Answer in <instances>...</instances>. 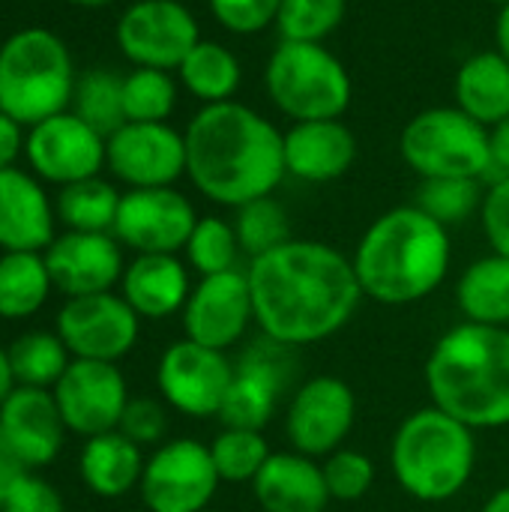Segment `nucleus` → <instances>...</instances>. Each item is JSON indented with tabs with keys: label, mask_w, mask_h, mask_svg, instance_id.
I'll use <instances>...</instances> for the list:
<instances>
[{
	"label": "nucleus",
	"mask_w": 509,
	"mask_h": 512,
	"mask_svg": "<svg viewBox=\"0 0 509 512\" xmlns=\"http://www.w3.org/2000/svg\"><path fill=\"white\" fill-rule=\"evenodd\" d=\"M261 336L285 345H318L351 324L363 303L354 261L330 243L288 240L246 267Z\"/></svg>",
	"instance_id": "obj_1"
},
{
	"label": "nucleus",
	"mask_w": 509,
	"mask_h": 512,
	"mask_svg": "<svg viewBox=\"0 0 509 512\" xmlns=\"http://www.w3.org/2000/svg\"><path fill=\"white\" fill-rule=\"evenodd\" d=\"M186 177L222 207L267 198L288 177L282 132L243 102L204 105L186 126Z\"/></svg>",
	"instance_id": "obj_2"
},
{
	"label": "nucleus",
	"mask_w": 509,
	"mask_h": 512,
	"mask_svg": "<svg viewBox=\"0 0 509 512\" xmlns=\"http://www.w3.org/2000/svg\"><path fill=\"white\" fill-rule=\"evenodd\" d=\"M351 261L363 297L381 306H411L444 285L453 261L450 228L417 204H402L366 228Z\"/></svg>",
	"instance_id": "obj_3"
},
{
	"label": "nucleus",
	"mask_w": 509,
	"mask_h": 512,
	"mask_svg": "<svg viewBox=\"0 0 509 512\" xmlns=\"http://www.w3.org/2000/svg\"><path fill=\"white\" fill-rule=\"evenodd\" d=\"M423 378L432 405L468 429H507L509 327L456 324L432 345Z\"/></svg>",
	"instance_id": "obj_4"
},
{
	"label": "nucleus",
	"mask_w": 509,
	"mask_h": 512,
	"mask_svg": "<svg viewBox=\"0 0 509 512\" xmlns=\"http://www.w3.org/2000/svg\"><path fill=\"white\" fill-rule=\"evenodd\" d=\"M477 432L426 405L408 414L390 444L399 489L420 504H444L465 492L477 468Z\"/></svg>",
	"instance_id": "obj_5"
},
{
	"label": "nucleus",
	"mask_w": 509,
	"mask_h": 512,
	"mask_svg": "<svg viewBox=\"0 0 509 512\" xmlns=\"http://www.w3.org/2000/svg\"><path fill=\"white\" fill-rule=\"evenodd\" d=\"M75 81L66 42L45 27H24L0 45V111L27 129L63 114Z\"/></svg>",
	"instance_id": "obj_6"
},
{
	"label": "nucleus",
	"mask_w": 509,
	"mask_h": 512,
	"mask_svg": "<svg viewBox=\"0 0 509 512\" xmlns=\"http://www.w3.org/2000/svg\"><path fill=\"white\" fill-rule=\"evenodd\" d=\"M264 87L270 102L294 123L339 120L354 96L345 63L321 42L282 39L267 57Z\"/></svg>",
	"instance_id": "obj_7"
},
{
	"label": "nucleus",
	"mask_w": 509,
	"mask_h": 512,
	"mask_svg": "<svg viewBox=\"0 0 509 512\" xmlns=\"http://www.w3.org/2000/svg\"><path fill=\"white\" fill-rule=\"evenodd\" d=\"M399 153L420 180L489 174V129L459 105L426 108L411 117L399 135Z\"/></svg>",
	"instance_id": "obj_8"
},
{
	"label": "nucleus",
	"mask_w": 509,
	"mask_h": 512,
	"mask_svg": "<svg viewBox=\"0 0 509 512\" xmlns=\"http://www.w3.org/2000/svg\"><path fill=\"white\" fill-rule=\"evenodd\" d=\"M219 483L210 447L195 438H174L150 453L138 492L150 512H204Z\"/></svg>",
	"instance_id": "obj_9"
},
{
	"label": "nucleus",
	"mask_w": 509,
	"mask_h": 512,
	"mask_svg": "<svg viewBox=\"0 0 509 512\" xmlns=\"http://www.w3.org/2000/svg\"><path fill=\"white\" fill-rule=\"evenodd\" d=\"M117 45L132 66L177 69L201 42V30L189 6L180 0H135L117 21Z\"/></svg>",
	"instance_id": "obj_10"
},
{
	"label": "nucleus",
	"mask_w": 509,
	"mask_h": 512,
	"mask_svg": "<svg viewBox=\"0 0 509 512\" xmlns=\"http://www.w3.org/2000/svg\"><path fill=\"white\" fill-rule=\"evenodd\" d=\"M72 360H123L141 333V318L135 309L114 291L69 297L57 312V330Z\"/></svg>",
	"instance_id": "obj_11"
},
{
	"label": "nucleus",
	"mask_w": 509,
	"mask_h": 512,
	"mask_svg": "<svg viewBox=\"0 0 509 512\" xmlns=\"http://www.w3.org/2000/svg\"><path fill=\"white\" fill-rule=\"evenodd\" d=\"M234 378V363L225 351H213L192 339L171 342L156 366V387L174 411L207 420L219 417Z\"/></svg>",
	"instance_id": "obj_12"
},
{
	"label": "nucleus",
	"mask_w": 509,
	"mask_h": 512,
	"mask_svg": "<svg viewBox=\"0 0 509 512\" xmlns=\"http://www.w3.org/2000/svg\"><path fill=\"white\" fill-rule=\"evenodd\" d=\"M357 420V396L348 381L336 375H315L303 381L285 411V432L297 453L327 459L342 450Z\"/></svg>",
	"instance_id": "obj_13"
},
{
	"label": "nucleus",
	"mask_w": 509,
	"mask_h": 512,
	"mask_svg": "<svg viewBox=\"0 0 509 512\" xmlns=\"http://www.w3.org/2000/svg\"><path fill=\"white\" fill-rule=\"evenodd\" d=\"M291 351L294 348L261 336V342L249 345L240 354V360L234 363L228 396L219 411L222 426L264 432V426L276 417L279 402L294 378Z\"/></svg>",
	"instance_id": "obj_14"
},
{
	"label": "nucleus",
	"mask_w": 509,
	"mask_h": 512,
	"mask_svg": "<svg viewBox=\"0 0 509 512\" xmlns=\"http://www.w3.org/2000/svg\"><path fill=\"white\" fill-rule=\"evenodd\" d=\"M195 225L198 213L192 201L174 186L129 189L120 198L111 234L135 255H177L186 249Z\"/></svg>",
	"instance_id": "obj_15"
},
{
	"label": "nucleus",
	"mask_w": 509,
	"mask_h": 512,
	"mask_svg": "<svg viewBox=\"0 0 509 512\" xmlns=\"http://www.w3.org/2000/svg\"><path fill=\"white\" fill-rule=\"evenodd\" d=\"M24 159L42 183L69 186L99 177L105 168V135L75 111H63L27 129Z\"/></svg>",
	"instance_id": "obj_16"
},
{
	"label": "nucleus",
	"mask_w": 509,
	"mask_h": 512,
	"mask_svg": "<svg viewBox=\"0 0 509 512\" xmlns=\"http://www.w3.org/2000/svg\"><path fill=\"white\" fill-rule=\"evenodd\" d=\"M105 168L129 189L174 186L186 174V138L168 123H123L105 138Z\"/></svg>",
	"instance_id": "obj_17"
},
{
	"label": "nucleus",
	"mask_w": 509,
	"mask_h": 512,
	"mask_svg": "<svg viewBox=\"0 0 509 512\" xmlns=\"http://www.w3.org/2000/svg\"><path fill=\"white\" fill-rule=\"evenodd\" d=\"M66 432L96 438L114 432L129 405V387L117 363L72 360L63 378L51 387Z\"/></svg>",
	"instance_id": "obj_18"
},
{
	"label": "nucleus",
	"mask_w": 509,
	"mask_h": 512,
	"mask_svg": "<svg viewBox=\"0 0 509 512\" xmlns=\"http://www.w3.org/2000/svg\"><path fill=\"white\" fill-rule=\"evenodd\" d=\"M255 324L249 276L243 267L201 276L192 285V294L183 306V333L186 339L207 345L213 351L234 348L246 330Z\"/></svg>",
	"instance_id": "obj_19"
},
{
	"label": "nucleus",
	"mask_w": 509,
	"mask_h": 512,
	"mask_svg": "<svg viewBox=\"0 0 509 512\" xmlns=\"http://www.w3.org/2000/svg\"><path fill=\"white\" fill-rule=\"evenodd\" d=\"M51 282L66 297L111 291L123 279V249L114 234L63 231L42 252Z\"/></svg>",
	"instance_id": "obj_20"
},
{
	"label": "nucleus",
	"mask_w": 509,
	"mask_h": 512,
	"mask_svg": "<svg viewBox=\"0 0 509 512\" xmlns=\"http://www.w3.org/2000/svg\"><path fill=\"white\" fill-rule=\"evenodd\" d=\"M0 435L27 471L51 465L63 450V417L54 393L42 387H15L0 405Z\"/></svg>",
	"instance_id": "obj_21"
},
{
	"label": "nucleus",
	"mask_w": 509,
	"mask_h": 512,
	"mask_svg": "<svg viewBox=\"0 0 509 512\" xmlns=\"http://www.w3.org/2000/svg\"><path fill=\"white\" fill-rule=\"evenodd\" d=\"M54 201L33 171H0V249L45 252L54 243Z\"/></svg>",
	"instance_id": "obj_22"
},
{
	"label": "nucleus",
	"mask_w": 509,
	"mask_h": 512,
	"mask_svg": "<svg viewBox=\"0 0 509 512\" xmlns=\"http://www.w3.org/2000/svg\"><path fill=\"white\" fill-rule=\"evenodd\" d=\"M285 171L303 183H333L357 162V138L342 120H303L282 132Z\"/></svg>",
	"instance_id": "obj_23"
},
{
	"label": "nucleus",
	"mask_w": 509,
	"mask_h": 512,
	"mask_svg": "<svg viewBox=\"0 0 509 512\" xmlns=\"http://www.w3.org/2000/svg\"><path fill=\"white\" fill-rule=\"evenodd\" d=\"M252 495L261 512H327L330 492L318 459L291 453H273L252 480Z\"/></svg>",
	"instance_id": "obj_24"
},
{
	"label": "nucleus",
	"mask_w": 509,
	"mask_h": 512,
	"mask_svg": "<svg viewBox=\"0 0 509 512\" xmlns=\"http://www.w3.org/2000/svg\"><path fill=\"white\" fill-rule=\"evenodd\" d=\"M192 294L189 264L177 255H135L120 279V297L135 309L138 318L162 321L183 312Z\"/></svg>",
	"instance_id": "obj_25"
},
{
	"label": "nucleus",
	"mask_w": 509,
	"mask_h": 512,
	"mask_svg": "<svg viewBox=\"0 0 509 512\" xmlns=\"http://www.w3.org/2000/svg\"><path fill=\"white\" fill-rule=\"evenodd\" d=\"M144 453L135 441H129L120 429L87 438L78 456V471L84 486L108 501H117L141 486Z\"/></svg>",
	"instance_id": "obj_26"
},
{
	"label": "nucleus",
	"mask_w": 509,
	"mask_h": 512,
	"mask_svg": "<svg viewBox=\"0 0 509 512\" xmlns=\"http://www.w3.org/2000/svg\"><path fill=\"white\" fill-rule=\"evenodd\" d=\"M456 105L483 123L486 129L498 126L501 120L509 117V60L498 51H477L471 54L453 84Z\"/></svg>",
	"instance_id": "obj_27"
},
{
	"label": "nucleus",
	"mask_w": 509,
	"mask_h": 512,
	"mask_svg": "<svg viewBox=\"0 0 509 512\" xmlns=\"http://www.w3.org/2000/svg\"><path fill=\"white\" fill-rule=\"evenodd\" d=\"M456 306L471 324L509 327V258L492 252L468 264L456 285Z\"/></svg>",
	"instance_id": "obj_28"
},
{
	"label": "nucleus",
	"mask_w": 509,
	"mask_h": 512,
	"mask_svg": "<svg viewBox=\"0 0 509 512\" xmlns=\"http://www.w3.org/2000/svg\"><path fill=\"white\" fill-rule=\"evenodd\" d=\"M177 78L189 96H195L204 105H219V102H234L240 81H243V66L231 48L213 39H201L186 60L177 66Z\"/></svg>",
	"instance_id": "obj_29"
},
{
	"label": "nucleus",
	"mask_w": 509,
	"mask_h": 512,
	"mask_svg": "<svg viewBox=\"0 0 509 512\" xmlns=\"http://www.w3.org/2000/svg\"><path fill=\"white\" fill-rule=\"evenodd\" d=\"M54 282L42 252H3L0 255V318L21 321L36 315Z\"/></svg>",
	"instance_id": "obj_30"
},
{
	"label": "nucleus",
	"mask_w": 509,
	"mask_h": 512,
	"mask_svg": "<svg viewBox=\"0 0 509 512\" xmlns=\"http://www.w3.org/2000/svg\"><path fill=\"white\" fill-rule=\"evenodd\" d=\"M120 198L123 195L114 189V183L102 177H87V180L60 186L54 198V213L66 231L111 234L117 210H120Z\"/></svg>",
	"instance_id": "obj_31"
},
{
	"label": "nucleus",
	"mask_w": 509,
	"mask_h": 512,
	"mask_svg": "<svg viewBox=\"0 0 509 512\" xmlns=\"http://www.w3.org/2000/svg\"><path fill=\"white\" fill-rule=\"evenodd\" d=\"M6 354H9L15 387H42V390H48L63 378V372L72 363V354L63 345V339L57 333H48V330L21 333L6 348Z\"/></svg>",
	"instance_id": "obj_32"
},
{
	"label": "nucleus",
	"mask_w": 509,
	"mask_h": 512,
	"mask_svg": "<svg viewBox=\"0 0 509 512\" xmlns=\"http://www.w3.org/2000/svg\"><path fill=\"white\" fill-rule=\"evenodd\" d=\"M72 111L105 138L126 123L123 114V78L108 69H90L78 75L72 93Z\"/></svg>",
	"instance_id": "obj_33"
},
{
	"label": "nucleus",
	"mask_w": 509,
	"mask_h": 512,
	"mask_svg": "<svg viewBox=\"0 0 509 512\" xmlns=\"http://www.w3.org/2000/svg\"><path fill=\"white\" fill-rule=\"evenodd\" d=\"M177 90L171 72L135 66L123 75V114L126 123H168L177 108Z\"/></svg>",
	"instance_id": "obj_34"
},
{
	"label": "nucleus",
	"mask_w": 509,
	"mask_h": 512,
	"mask_svg": "<svg viewBox=\"0 0 509 512\" xmlns=\"http://www.w3.org/2000/svg\"><path fill=\"white\" fill-rule=\"evenodd\" d=\"M186 264L198 276H216L240 267V240L234 231V222L222 216H198V225L192 228L186 240Z\"/></svg>",
	"instance_id": "obj_35"
},
{
	"label": "nucleus",
	"mask_w": 509,
	"mask_h": 512,
	"mask_svg": "<svg viewBox=\"0 0 509 512\" xmlns=\"http://www.w3.org/2000/svg\"><path fill=\"white\" fill-rule=\"evenodd\" d=\"M207 447L222 483H252L258 471L267 465V459L273 456L264 432L258 429L225 426Z\"/></svg>",
	"instance_id": "obj_36"
},
{
	"label": "nucleus",
	"mask_w": 509,
	"mask_h": 512,
	"mask_svg": "<svg viewBox=\"0 0 509 512\" xmlns=\"http://www.w3.org/2000/svg\"><path fill=\"white\" fill-rule=\"evenodd\" d=\"M234 231H237L240 249H243V255L249 261L258 258V255H267V252L279 249L288 240H294L291 237L288 210L273 195L237 207V213H234Z\"/></svg>",
	"instance_id": "obj_37"
},
{
	"label": "nucleus",
	"mask_w": 509,
	"mask_h": 512,
	"mask_svg": "<svg viewBox=\"0 0 509 512\" xmlns=\"http://www.w3.org/2000/svg\"><path fill=\"white\" fill-rule=\"evenodd\" d=\"M483 180L474 177H438V180H423L417 189V207L438 219L441 225H459L468 222L474 213L483 207Z\"/></svg>",
	"instance_id": "obj_38"
},
{
	"label": "nucleus",
	"mask_w": 509,
	"mask_h": 512,
	"mask_svg": "<svg viewBox=\"0 0 509 512\" xmlns=\"http://www.w3.org/2000/svg\"><path fill=\"white\" fill-rule=\"evenodd\" d=\"M348 0H282L276 30L288 42H324L345 21Z\"/></svg>",
	"instance_id": "obj_39"
},
{
	"label": "nucleus",
	"mask_w": 509,
	"mask_h": 512,
	"mask_svg": "<svg viewBox=\"0 0 509 512\" xmlns=\"http://www.w3.org/2000/svg\"><path fill=\"white\" fill-rule=\"evenodd\" d=\"M321 471H324V483H327L330 501H339V504L363 501L372 492V486H375V465L360 450L342 447V450L330 453L321 462Z\"/></svg>",
	"instance_id": "obj_40"
},
{
	"label": "nucleus",
	"mask_w": 509,
	"mask_h": 512,
	"mask_svg": "<svg viewBox=\"0 0 509 512\" xmlns=\"http://www.w3.org/2000/svg\"><path fill=\"white\" fill-rule=\"evenodd\" d=\"M207 6L225 30L252 36L276 24L282 0H207Z\"/></svg>",
	"instance_id": "obj_41"
},
{
	"label": "nucleus",
	"mask_w": 509,
	"mask_h": 512,
	"mask_svg": "<svg viewBox=\"0 0 509 512\" xmlns=\"http://www.w3.org/2000/svg\"><path fill=\"white\" fill-rule=\"evenodd\" d=\"M117 429L138 447H159L168 435V411L156 399H129Z\"/></svg>",
	"instance_id": "obj_42"
},
{
	"label": "nucleus",
	"mask_w": 509,
	"mask_h": 512,
	"mask_svg": "<svg viewBox=\"0 0 509 512\" xmlns=\"http://www.w3.org/2000/svg\"><path fill=\"white\" fill-rule=\"evenodd\" d=\"M0 512H66V507L60 492L48 480L27 471L0 504Z\"/></svg>",
	"instance_id": "obj_43"
},
{
	"label": "nucleus",
	"mask_w": 509,
	"mask_h": 512,
	"mask_svg": "<svg viewBox=\"0 0 509 512\" xmlns=\"http://www.w3.org/2000/svg\"><path fill=\"white\" fill-rule=\"evenodd\" d=\"M480 216H483V231H486L492 252L509 258V177L489 183Z\"/></svg>",
	"instance_id": "obj_44"
},
{
	"label": "nucleus",
	"mask_w": 509,
	"mask_h": 512,
	"mask_svg": "<svg viewBox=\"0 0 509 512\" xmlns=\"http://www.w3.org/2000/svg\"><path fill=\"white\" fill-rule=\"evenodd\" d=\"M509 177V117L489 129V174L486 180Z\"/></svg>",
	"instance_id": "obj_45"
},
{
	"label": "nucleus",
	"mask_w": 509,
	"mask_h": 512,
	"mask_svg": "<svg viewBox=\"0 0 509 512\" xmlns=\"http://www.w3.org/2000/svg\"><path fill=\"white\" fill-rule=\"evenodd\" d=\"M21 129H24L21 123H15L12 117H6L0 111V171L15 168V159L24 153V138L27 135Z\"/></svg>",
	"instance_id": "obj_46"
},
{
	"label": "nucleus",
	"mask_w": 509,
	"mask_h": 512,
	"mask_svg": "<svg viewBox=\"0 0 509 512\" xmlns=\"http://www.w3.org/2000/svg\"><path fill=\"white\" fill-rule=\"evenodd\" d=\"M27 474V468L21 465V459L9 450V444L0 435V504L6 501V495L12 492V486Z\"/></svg>",
	"instance_id": "obj_47"
},
{
	"label": "nucleus",
	"mask_w": 509,
	"mask_h": 512,
	"mask_svg": "<svg viewBox=\"0 0 509 512\" xmlns=\"http://www.w3.org/2000/svg\"><path fill=\"white\" fill-rule=\"evenodd\" d=\"M495 48L509 60V3L501 6L498 21H495Z\"/></svg>",
	"instance_id": "obj_48"
},
{
	"label": "nucleus",
	"mask_w": 509,
	"mask_h": 512,
	"mask_svg": "<svg viewBox=\"0 0 509 512\" xmlns=\"http://www.w3.org/2000/svg\"><path fill=\"white\" fill-rule=\"evenodd\" d=\"M15 390V378H12V366H9V354L0 345V405L6 402V396Z\"/></svg>",
	"instance_id": "obj_49"
},
{
	"label": "nucleus",
	"mask_w": 509,
	"mask_h": 512,
	"mask_svg": "<svg viewBox=\"0 0 509 512\" xmlns=\"http://www.w3.org/2000/svg\"><path fill=\"white\" fill-rule=\"evenodd\" d=\"M480 512H509V486L498 489L495 495H489V501L480 507Z\"/></svg>",
	"instance_id": "obj_50"
},
{
	"label": "nucleus",
	"mask_w": 509,
	"mask_h": 512,
	"mask_svg": "<svg viewBox=\"0 0 509 512\" xmlns=\"http://www.w3.org/2000/svg\"><path fill=\"white\" fill-rule=\"evenodd\" d=\"M69 3L84 6V9H102V6H111V3H117V0H69Z\"/></svg>",
	"instance_id": "obj_51"
},
{
	"label": "nucleus",
	"mask_w": 509,
	"mask_h": 512,
	"mask_svg": "<svg viewBox=\"0 0 509 512\" xmlns=\"http://www.w3.org/2000/svg\"><path fill=\"white\" fill-rule=\"evenodd\" d=\"M492 3H501V6H504V3H509V0H492Z\"/></svg>",
	"instance_id": "obj_52"
}]
</instances>
